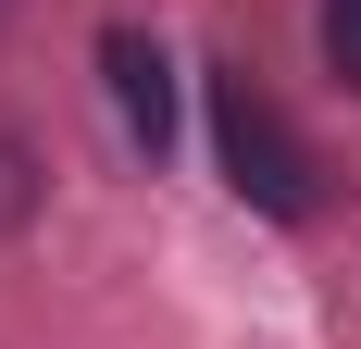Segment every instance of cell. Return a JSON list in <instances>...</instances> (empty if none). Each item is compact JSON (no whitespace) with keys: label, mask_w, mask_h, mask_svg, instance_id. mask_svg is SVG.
Instances as JSON below:
<instances>
[{"label":"cell","mask_w":361,"mask_h":349,"mask_svg":"<svg viewBox=\"0 0 361 349\" xmlns=\"http://www.w3.org/2000/svg\"><path fill=\"white\" fill-rule=\"evenodd\" d=\"M212 150H224V187H237L250 212H312V150H299L287 112L262 100L250 63L212 75Z\"/></svg>","instance_id":"6da1fadb"},{"label":"cell","mask_w":361,"mask_h":349,"mask_svg":"<svg viewBox=\"0 0 361 349\" xmlns=\"http://www.w3.org/2000/svg\"><path fill=\"white\" fill-rule=\"evenodd\" d=\"M100 75H112V112H125V138L162 162V150H175V63H162V37L112 25V37H100Z\"/></svg>","instance_id":"7a4b0ae2"},{"label":"cell","mask_w":361,"mask_h":349,"mask_svg":"<svg viewBox=\"0 0 361 349\" xmlns=\"http://www.w3.org/2000/svg\"><path fill=\"white\" fill-rule=\"evenodd\" d=\"M37 212V162H25V138H0V225H25Z\"/></svg>","instance_id":"3957f363"},{"label":"cell","mask_w":361,"mask_h":349,"mask_svg":"<svg viewBox=\"0 0 361 349\" xmlns=\"http://www.w3.org/2000/svg\"><path fill=\"white\" fill-rule=\"evenodd\" d=\"M324 63L361 88V0H324Z\"/></svg>","instance_id":"277c9868"}]
</instances>
